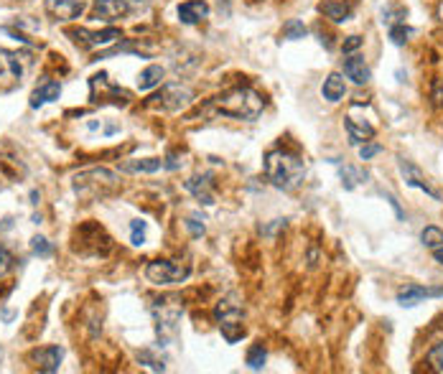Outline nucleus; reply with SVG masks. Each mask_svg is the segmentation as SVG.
<instances>
[{"label":"nucleus","mask_w":443,"mask_h":374,"mask_svg":"<svg viewBox=\"0 0 443 374\" xmlns=\"http://www.w3.org/2000/svg\"><path fill=\"white\" fill-rule=\"evenodd\" d=\"M207 110L214 115H222V117L252 122L262 115V110H265V100H262V95L260 92H255V89L237 87V89L225 92V95L214 97V100H209Z\"/></svg>","instance_id":"nucleus-1"},{"label":"nucleus","mask_w":443,"mask_h":374,"mask_svg":"<svg viewBox=\"0 0 443 374\" xmlns=\"http://www.w3.org/2000/svg\"><path fill=\"white\" fill-rule=\"evenodd\" d=\"M265 176L275 189L293 191L306 178V161L301 156H295V153L275 148L265 156Z\"/></svg>","instance_id":"nucleus-2"},{"label":"nucleus","mask_w":443,"mask_h":374,"mask_svg":"<svg viewBox=\"0 0 443 374\" xmlns=\"http://www.w3.org/2000/svg\"><path fill=\"white\" fill-rule=\"evenodd\" d=\"M71 189L82 201H100L113 196L117 189H120V176L110 171V168H87V171H79L74 178H71Z\"/></svg>","instance_id":"nucleus-3"},{"label":"nucleus","mask_w":443,"mask_h":374,"mask_svg":"<svg viewBox=\"0 0 443 374\" xmlns=\"http://www.w3.org/2000/svg\"><path fill=\"white\" fill-rule=\"evenodd\" d=\"M194 102V92L186 84H179V82H171V84H163L161 92H156L153 97H148V107L153 110H163V113H179L183 107H189Z\"/></svg>","instance_id":"nucleus-4"},{"label":"nucleus","mask_w":443,"mask_h":374,"mask_svg":"<svg viewBox=\"0 0 443 374\" xmlns=\"http://www.w3.org/2000/svg\"><path fill=\"white\" fill-rule=\"evenodd\" d=\"M192 275V268L189 265H181L176 260H153L146 265V278L148 283L153 285H179L183 280Z\"/></svg>","instance_id":"nucleus-5"},{"label":"nucleus","mask_w":443,"mask_h":374,"mask_svg":"<svg viewBox=\"0 0 443 374\" xmlns=\"http://www.w3.org/2000/svg\"><path fill=\"white\" fill-rule=\"evenodd\" d=\"M67 36H69L71 41H74V46L84 49V51H89V49H97V46H107V44H113V41H117V38H120V28H117V26H107V28H102V31L69 28V31H67Z\"/></svg>","instance_id":"nucleus-6"},{"label":"nucleus","mask_w":443,"mask_h":374,"mask_svg":"<svg viewBox=\"0 0 443 374\" xmlns=\"http://www.w3.org/2000/svg\"><path fill=\"white\" fill-rule=\"evenodd\" d=\"M31 69V56L23 51H8L0 49V82L10 79V82H21Z\"/></svg>","instance_id":"nucleus-7"},{"label":"nucleus","mask_w":443,"mask_h":374,"mask_svg":"<svg viewBox=\"0 0 443 374\" xmlns=\"http://www.w3.org/2000/svg\"><path fill=\"white\" fill-rule=\"evenodd\" d=\"M89 87H92V89H102V95L92 97V102H113V105H128V100H130V95H128L125 89L110 84V79H107V74H104V71H100V74H95V77L89 79Z\"/></svg>","instance_id":"nucleus-8"},{"label":"nucleus","mask_w":443,"mask_h":374,"mask_svg":"<svg viewBox=\"0 0 443 374\" xmlns=\"http://www.w3.org/2000/svg\"><path fill=\"white\" fill-rule=\"evenodd\" d=\"M128 13H133L128 0H95L89 18L102 21V23H113V21H117L120 16H128Z\"/></svg>","instance_id":"nucleus-9"},{"label":"nucleus","mask_w":443,"mask_h":374,"mask_svg":"<svg viewBox=\"0 0 443 374\" xmlns=\"http://www.w3.org/2000/svg\"><path fill=\"white\" fill-rule=\"evenodd\" d=\"M84 10H87V5H84L82 0H46V13H49L56 23L77 21Z\"/></svg>","instance_id":"nucleus-10"},{"label":"nucleus","mask_w":443,"mask_h":374,"mask_svg":"<svg viewBox=\"0 0 443 374\" xmlns=\"http://www.w3.org/2000/svg\"><path fill=\"white\" fill-rule=\"evenodd\" d=\"M61 359H64V349L61 347H41V349H34L28 354V362L38 369V372H59L61 366Z\"/></svg>","instance_id":"nucleus-11"},{"label":"nucleus","mask_w":443,"mask_h":374,"mask_svg":"<svg viewBox=\"0 0 443 374\" xmlns=\"http://www.w3.org/2000/svg\"><path fill=\"white\" fill-rule=\"evenodd\" d=\"M186 191L192 194L201 207H214V178H212V174L192 176L186 181Z\"/></svg>","instance_id":"nucleus-12"},{"label":"nucleus","mask_w":443,"mask_h":374,"mask_svg":"<svg viewBox=\"0 0 443 374\" xmlns=\"http://www.w3.org/2000/svg\"><path fill=\"white\" fill-rule=\"evenodd\" d=\"M426 298H443V285L441 288L405 285L398 290V303L402 305V308H413V305L423 303Z\"/></svg>","instance_id":"nucleus-13"},{"label":"nucleus","mask_w":443,"mask_h":374,"mask_svg":"<svg viewBox=\"0 0 443 374\" xmlns=\"http://www.w3.org/2000/svg\"><path fill=\"white\" fill-rule=\"evenodd\" d=\"M400 174L405 176V183H408V186H413V189H420V191H426L431 199L441 201V194L435 191L433 186L428 183V178L423 176V171H420L418 165L408 163V161H400Z\"/></svg>","instance_id":"nucleus-14"},{"label":"nucleus","mask_w":443,"mask_h":374,"mask_svg":"<svg viewBox=\"0 0 443 374\" xmlns=\"http://www.w3.org/2000/svg\"><path fill=\"white\" fill-rule=\"evenodd\" d=\"M176 16H179V21H181L183 26H196L204 18H209V5L204 0H186V3L179 5Z\"/></svg>","instance_id":"nucleus-15"},{"label":"nucleus","mask_w":443,"mask_h":374,"mask_svg":"<svg viewBox=\"0 0 443 374\" xmlns=\"http://www.w3.org/2000/svg\"><path fill=\"white\" fill-rule=\"evenodd\" d=\"M319 13L329 18L331 23H347L354 13V5L344 3V0H323V3H319Z\"/></svg>","instance_id":"nucleus-16"},{"label":"nucleus","mask_w":443,"mask_h":374,"mask_svg":"<svg viewBox=\"0 0 443 374\" xmlns=\"http://www.w3.org/2000/svg\"><path fill=\"white\" fill-rule=\"evenodd\" d=\"M61 95V84L59 82H54V79H41L38 82V87L34 89V95H31V102L28 105L38 110V107H44L46 102H56Z\"/></svg>","instance_id":"nucleus-17"},{"label":"nucleus","mask_w":443,"mask_h":374,"mask_svg":"<svg viewBox=\"0 0 443 374\" xmlns=\"http://www.w3.org/2000/svg\"><path fill=\"white\" fill-rule=\"evenodd\" d=\"M344 77L352 79L354 84H367L370 79H372V69H370V64H367L362 56H349V59H344Z\"/></svg>","instance_id":"nucleus-18"},{"label":"nucleus","mask_w":443,"mask_h":374,"mask_svg":"<svg viewBox=\"0 0 443 374\" xmlns=\"http://www.w3.org/2000/svg\"><path fill=\"white\" fill-rule=\"evenodd\" d=\"M161 168H163L161 158H130V161L117 163L120 174H156Z\"/></svg>","instance_id":"nucleus-19"},{"label":"nucleus","mask_w":443,"mask_h":374,"mask_svg":"<svg viewBox=\"0 0 443 374\" xmlns=\"http://www.w3.org/2000/svg\"><path fill=\"white\" fill-rule=\"evenodd\" d=\"M344 128H347V132H349V143H352V145H362V143H367L370 138H374V128L365 120L347 117V120H344Z\"/></svg>","instance_id":"nucleus-20"},{"label":"nucleus","mask_w":443,"mask_h":374,"mask_svg":"<svg viewBox=\"0 0 443 374\" xmlns=\"http://www.w3.org/2000/svg\"><path fill=\"white\" fill-rule=\"evenodd\" d=\"M321 95L326 102H341L344 95H347V84H344V77L341 74H329L323 79V87H321Z\"/></svg>","instance_id":"nucleus-21"},{"label":"nucleus","mask_w":443,"mask_h":374,"mask_svg":"<svg viewBox=\"0 0 443 374\" xmlns=\"http://www.w3.org/2000/svg\"><path fill=\"white\" fill-rule=\"evenodd\" d=\"M163 77H166L163 67H158V64H150V67H146V69L140 71L138 89H140V92H148V89L161 87V84H163Z\"/></svg>","instance_id":"nucleus-22"},{"label":"nucleus","mask_w":443,"mask_h":374,"mask_svg":"<svg viewBox=\"0 0 443 374\" xmlns=\"http://www.w3.org/2000/svg\"><path fill=\"white\" fill-rule=\"evenodd\" d=\"M219 323V331L225 336L227 344H237V341L245 336V323L242 318H227V321H217Z\"/></svg>","instance_id":"nucleus-23"},{"label":"nucleus","mask_w":443,"mask_h":374,"mask_svg":"<svg viewBox=\"0 0 443 374\" xmlns=\"http://www.w3.org/2000/svg\"><path fill=\"white\" fill-rule=\"evenodd\" d=\"M339 176H341V186H344L347 191H352V189H356L359 183L367 181L365 171H359V168H352V165H344V168L339 171Z\"/></svg>","instance_id":"nucleus-24"},{"label":"nucleus","mask_w":443,"mask_h":374,"mask_svg":"<svg viewBox=\"0 0 443 374\" xmlns=\"http://www.w3.org/2000/svg\"><path fill=\"white\" fill-rule=\"evenodd\" d=\"M265 359H268V351H265V347L262 344H252L250 349H247V366H250L252 372H260L262 366H265Z\"/></svg>","instance_id":"nucleus-25"},{"label":"nucleus","mask_w":443,"mask_h":374,"mask_svg":"<svg viewBox=\"0 0 443 374\" xmlns=\"http://www.w3.org/2000/svg\"><path fill=\"white\" fill-rule=\"evenodd\" d=\"M420 242H423V247H428V250H435V247H441L443 244V229L441 226H426L423 232H420Z\"/></svg>","instance_id":"nucleus-26"},{"label":"nucleus","mask_w":443,"mask_h":374,"mask_svg":"<svg viewBox=\"0 0 443 374\" xmlns=\"http://www.w3.org/2000/svg\"><path fill=\"white\" fill-rule=\"evenodd\" d=\"M306 34H308V28L304 26V21H295V18H291L286 26H283V31H280V36H283L286 41H298V38H306Z\"/></svg>","instance_id":"nucleus-27"},{"label":"nucleus","mask_w":443,"mask_h":374,"mask_svg":"<svg viewBox=\"0 0 443 374\" xmlns=\"http://www.w3.org/2000/svg\"><path fill=\"white\" fill-rule=\"evenodd\" d=\"M408 36H413V28L405 26V21H402V23H392L390 26V41L395 46L408 44Z\"/></svg>","instance_id":"nucleus-28"},{"label":"nucleus","mask_w":443,"mask_h":374,"mask_svg":"<svg viewBox=\"0 0 443 374\" xmlns=\"http://www.w3.org/2000/svg\"><path fill=\"white\" fill-rule=\"evenodd\" d=\"M138 362L143 366H148V369H153V372H166V362L163 359L153 357L148 349H143V351H138Z\"/></svg>","instance_id":"nucleus-29"},{"label":"nucleus","mask_w":443,"mask_h":374,"mask_svg":"<svg viewBox=\"0 0 443 374\" xmlns=\"http://www.w3.org/2000/svg\"><path fill=\"white\" fill-rule=\"evenodd\" d=\"M31 253L34 255H38V257H52V253H54V244L46 239V237H41V235H36L34 239H31Z\"/></svg>","instance_id":"nucleus-30"},{"label":"nucleus","mask_w":443,"mask_h":374,"mask_svg":"<svg viewBox=\"0 0 443 374\" xmlns=\"http://www.w3.org/2000/svg\"><path fill=\"white\" fill-rule=\"evenodd\" d=\"M183 224H186V229H189V235H192V237H201L204 232H207V226H204V217H201L199 211L189 214Z\"/></svg>","instance_id":"nucleus-31"},{"label":"nucleus","mask_w":443,"mask_h":374,"mask_svg":"<svg viewBox=\"0 0 443 374\" xmlns=\"http://www.w3.org/2000/svg\"><path fill=\"white\" fill-rule=\"evenodd\" d=\"M16 268V260H13V255H10V250L5 247V244H0V280L8 275L10 270Z\"/></svg>","instance_id":"nucleus-32"},{"label":"nucleus","mask_w":443,"mask_h":374,"mask_svg":"<svg viewBox=\"0 0 443 374\" xmlns=\"http://www.w3.org/2000/svg\"><path fill=\"white\" fill-rule=\"evenodd\" d=\"M130 232H133V244L140 247V244H146V222L143 219H133L130 222Z\"/></svg>","instance_id":"nucleus-33"},{"label":"nucleus","mask_w":443,"mask_h":374,"mask_svg":"<svg viewBox=\"0 0 443 374\" xmlns=\"http://www.w3.org/2000/svg\"><path fill=\"white\" fill-rule=\"evenodd\" d=\"M428 362L433 364L435 372H443V341H441V344H435V347L431 349V354H428Z\"/></svg>","instance_id":"nucleus-34"},{"label":"nucleus","mask_w":443,"mask_h":374,"mask_svg":"<svg viewBox=\"0 0 443 374\" xmlns=\"http://www.w3.org/2000/svg\"><path fill=\"white\" fill-rule=\"evenodd\" d=\"M380 153H383V145H377V143H370V145H362V148H359V158H362V161H370V158L380 156Z\"/></svg>","instance_id":"nucleus-35"},{"label":"nucleus","mask_w":443,"mask_h":374,"mask_svg":"<svg viewBox=\"0 0 443 374\" xmlns=\"http://www.w3.org/2000/svg\"><path fill=\"white\" fill-rule=\"evenodd\" d=\"M362 44H365V41H362V36H349L347 41L341 44V51H344V54H354L356 49H362Z\"/></svg>","instance_id":"nucleus-36"},{"label":"nucleus","mask_w":443,"mask_h":374,"mask_svg":"<svg viewBox=\"0 0 443 374\" xmlns=\"http://www.w3.org/2000/svg\"><path fill=\"white\" fill-rule=\"evenodd\" d=\"M433 105H443V84L435 82L433 84Z\"/></svg>","instance_id":"nucleus-37"},{"label":"nucleus","mask_w":443,"mask_h":374,"mask_svg":"<svg viewBox=\"0 0 443 374\" xmlns=\"http://www.w3.org/2000/svg\"><path fill=\"white\" fill-rule=\"evenodd\" d=\"M181 163H183V161H179V156H174V153H171V156H168V163H163V168H168V171H176Z\"/></svg>","instance_id":"nucleus-38"},{"label":"nucleus","mask_w":443,"mask_h":374,"mask_svg":"<svg viewBox=\"0 0 443 374\" xmlns=\"http://www.w3.org/2000/svg\"><path fill=\"white\" fill-rule=\"evenodd\" d=\"M383 196H385V199H387V201H390V207H392V209H395V214H398V217L402 219V209H400V207H398V201H395V196H390V194H383Z\"/></svg>","instance_id":"nucleus-39"},{"label":"nucleus","mask_w":443,"mask_h":374,"mask_svg":"<svg viewBox=\"0 0 443 374\" xmlns=\"http://www.w3.org/2000/svg\"><path fill=\"white\" fill-rule=\"evenodd\" d=\"M433 260H435V262H441V265H443V244L433 250Z\"/></svg>","instance_id":"nucleus-40"}]
</instances>
